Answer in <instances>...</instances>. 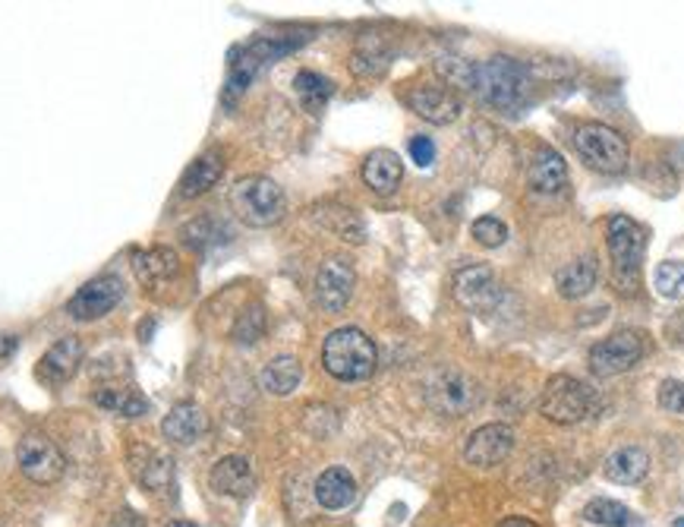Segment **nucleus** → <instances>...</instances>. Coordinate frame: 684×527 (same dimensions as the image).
I'll return each mask as SVG.
<instances>
[{
    "instance_id": "obj_1",
    "label": "nucleus",
    "mask_w": 684,
    "mask_h": 527,
    "mask_svg": "<svg viewBox=\"0 0 684 527\" xmlns=\"http://www.w3.org/2000/svg\"><path fill=\"white\" fill-rule=\"evenodd\" d=\"M322 363L334 379L359 382V379H369L376 373L379 351H376V344L366 331L347 326V329L328 335L326 344H322Z\"/></svg>"
},
{
    "instance_id": "obj_2",
    "label": "nucleus",
    "mask_w": 684,
    "mask_h": 527,
    "mask_svg": "<svg viewBox=\"0 0 684 527\" xmlns=\"http://www.w3.org/2000/svg\"><path fill=\"white\" fill-rule=\"evenodd\" d=\"M230 209L250 228H271V225H278L284 218L288 199H284V190L271 177L250 174V177H240L233 184Z\"/></svg>"
},
{
    "instance_id": "obj_3",
    "label": "nucleus",
    "mask_w": 684,
    "mask_h": 527,
    "mask_svg": "<svg viewBox=\"0 0 684 527\" xmlns=\"http://www.w3.org/2000/svg\"><path fill=\"white\" fill-rule=\"evenodd\" d=\"M473 89L480 92V99L498 108V111H521L527 104V89H530V70L518 64L515 58H492L483 66H477L473 76Z\"/></svg>"
},
{
    "instance_id": "obj_4",
    "label": "nucleus",
    "mask_w": 684,
    "mask_h": 527,
    "mask_svg": "<svg viewBox=\"0 0 684 527\" xmlns=\"http://www.w3.org/2000/svg\"><path fill=\"white\" fill-rule=\"evenodd\" d=\"M574 149L599 174H621L628 167V142L606 124H581L574 130Z\"/></svg>"
},
{
    "instance_id": "obj_5",
    "label": "nucleus",
    "mask_w": 684,
    "mask_h": 527,
    "mask_svg": "<svg viewBox=\"0 0 684 527\" xmlns=\"http://www.w3.org/2000/svg\"><path fill=\"white\" fill-rule=\"evenodd\" d=\"M303 41H306V38H256V41L237 48V51L230 54V76L225 99L228 101L237 99V96L256 79V73H259L262 66L268 64V61H275V58H281V54H288V51H293V48L303 45Z\"/></svg>"
},
{
    "instance_id": "obj_6",
    "label": "nucleus",
    "mask_w": 684,
    "mask_h": 527,
    "mask_svg": "<svg viewBox=\"0 0 684 527\" xmlns=\"http://www.w3.org/2000/svg\"><path fill=\"white\" fill-rule=\"evenodd\" d=\"M540 411L553 421V424H581L593 411H596V398L586 389L581 379L574 376H553L546 382V392L540 401Z\"/></svg>"
},
{
    "instance_id": "obj_7",
    "label": "nucleus",
    "mask_w": 684,
    "mask_h": 527,
    "mask_svg": "<svg viewBox=\"0 0 684 527\" xmlns=\"http://www.w3.org/2000/svg\"><path fill=\"white\" fill-rule=\"evenodd\" d=\"M644 351H647V338L641 331L621 329L616 335H609V338H603L599 344H593V351H590V369L599 379L619 376V373H628L634 363L641 361Z\"/></svg>"
},
{
    "instance_id": "obj_8",
    "label": "nucleus",
    "mask_w": 684,
    "mask_h": 527,
    "mask_svg": "<svg viewBox=\"0 0 684 527\" xmlns=\"http://www.w3.org/2000/svg\"><path fill=\"white\" fill-rule=\"evenodd\" d=\"M609 256L616 263V278L621 281L624 291H631V285L641 275V260H644V231L637 222H631L628 215H616L609 222Z\"/></svg>"
},
{
    "instance_id": "obj_9",
    "label": "nucleus",
    "mask_w": 684,
    "mask_h": 527,
    "mask_svg": "<svg viewBox=\"0 0 684 527\" xmlns=\"http://www.w3.org/2000/svg\"><path fill=\"white\" fill-rule=\"evenodd\" d=\"M16 464L33 484H54L66 470L64 452L45 432H26L16 446Z\"/></svg>"
},
{
    "instance_id": "obj_10",
    "label": "nucleus",
    "mask_w": 684,
    "mask_h": 527,
    "mask_svg": "<svg viewBox=\"0 0 684 527\" xmlns=\"http://www.w3.org/2000/svg\"><path fill=\"white\" fill-rule=\"evenodd\" d=\"M121 300H124V285H121V278L101 275V278L86 281L76 294L69 297L66 313H69L76 323H96L101 316H107Z\"/></svg>"
},
{
    "instance_id": "obj_11",
    "label": "nucleus",
    "mask_w": 684,
    "mask_h": 527,
    "mask_svg": "<svg viewBox=\"0 0 684 527\" xmlns=\"http://www.w3.org/2000/svg\"><path fill=\"white\" fill-rule=\"evenodd\" d=\"M455 297L457 303L470 313H492L502 297V288H498V278L492 268L467 265L455 275Z\"/></svg>"
},
{
    "instance_id": "obj_12",
    "label": "nucleus",
    "mask_w": 684,
    "mask_h": 527,
    "mask_svg": "<svg viewBox=\"0 0 684 527\" xmlns=\"http://www.w3.org/2000/svg\"><path fill=\"white\" fill-rule=\"evenodd\" d=\"M426 401L445 417H460L473 404V382L457 369H439L426 382Z\"/></svg>"
},
{
    "instance_id": "obj_13",
    "label": "nucleus",
    "mask_w": 684,
    "mask_h": 527,
    "mask_svg": "<svg viewBox=\"0 0 684 527\" xmlns=\"http://www.w3.org/2000/svg\"><path fill=\"white\" fill-rule=\"evenodd\" d=\"M515 449V432L505 424H486L477 432H470L467 446H464V459L473 467H495L502 464Z\"/></svg>"
},
{
    "instance_id": "obj_14",
    "label": "nucleus",
    "mask_w": 684,
    "mask_h": 527,
    "mask_svg": "<svg viewBox=\"0 0 684 527\" xmlns=\"http://www.w3.org/2000/svg\"><path fill=\"white\" fill-rule=\"evenodd\" d=\"M407 104L417 117H423L429 124H455L460 117V99L457 92H452L448 86H435V83H423L417 89H410L407 96Z\"/></svg>"
},
{
    "instance_id": "obj_15",
    "label": "nucleus",
    "mask_w": 684,
    "mask_h": 527,
    "mask_svg": "<svg viewBox=\"0 0 684 527\" xmlns=\"http://www.w3.org/2000/svg\"><path fill=\"white\" fill-rule=\"evenodd\" d=\"M354 285H357L354 265L347 260H326L319 275H316V300L326 306L328 313H338L354 297Z\"/></svg>"
},
{
    "instance_id": "obj_16",
    "label": "nucleus",
    "mask_w": 684,
    "mask_h": 527,
    "mask_svg": "<svg viewBox=\"0 0 684 527\" xmlns=\"http://www.w3.org/2000/svg\"><path fill=\"white\" fill-rule=\"evenodd\" d=\"M86 357V348L79 338H61L54 348H48V354L38 361V379L48 386H64L76 376L79 363Z\"/></svg>"
},
{
    "instance_id": "obj_17",
    "label": "nucleus",
    "mask_w": 684,
    "mask_h": 527,
    "mask_svg": "<svg viewBox=\"0 0 684 527\" xmlns=\"http://www.w3.org/2000/svg\"><path fill=\"white\" fill-rule=\"evenodd\" d=\"M208 480H212V487H215L218 493L233 495V499H246V495H253V490H256L253 464L246 462L243 455H228V459H221V462L212 467Z\"/></svg>"
},
{
    "instance_id": "obj_18",
    "label": "nucleus",
    "mask_w": 684,
    "mask_h": 527,
    "mask_svg": "<svg viewBox=\"0 0 684 527\" xmlns=\"http://www.w3.org/2000/svg\"><path fill=\"white\" fill-rule=\"evenodd\" d=\"M208 429L205 411L193 401H180L170 407V414L162 421V432L167 442L174 446H193L195 439Z\"/></svg>"
},
{
    "instance_id": "obj_19",
    "label": "nucleus",
    "mask_w": 684,
    "mask_h": 527,
    "mask_svg": "<svg viewBox=\"0 0 684 527\" xmlns=\"http://www.w3.org/2000/svg\"><path fill=\"white\" fill-rule=\"evenodd\" d=\"M132 474L149 493L164 495L170 493V487H174V464L167 462L164 455H159V452H152V449L132 452Z\"/></svg>"
},
{
    "instance_id": "obj_20",
    "label": "nucleus",
    "mask_w": 684,
    "mask_h": 527,
    "mask_svg": "<svg viewBox=\"0 0 684 527\" xmlns=\"http://www.w3.org/2000/svg\"><path fill=\"white\" fill-rule=\"evenodd\" d=\"M401 177H404V165H401V159L391 149H376L363 162V180H366V187L376 190V193H382V197H389V193L397 190Z\"/></svg>"
},
{
    "instance_id": "obj_21",
    "label": "nucleus",
    "mask_w": 684,
    "mask_h": 527,
    "mask_svg": "<svg viewBox=\"0 0 684 527\" xmlns=\"http://www.w3.org/2000/svg\"><path fill=\"white\" fill-rule=\"evenodd\" d=\"M177 253L174 250H167V247H152V250H139V253H132V272H136V278H139V285H145V288H152V285H162L167 278H174L177 275Z\"/></svg>"
},
{
    "instance_id": "obj_22",
    "label": "nucleus",
    "mask_w": 684,
    "mask_h": 527,
    "mask_svg": "<svg viewBox=\"0 0 684 527\" xmlns=\"http://www.w3.org/2000/svg\"><path fill=\"white\" fill-rule=\"evenodd\" d=\"M357 495V480L344 470V467H328L316 480V499L328 512L347 509Z\"/></svg>"
},
{
    "instance_id": "obj_23",
    "label": "nucleus",
    "mask_w": 684,
    "mask_h": 527,
    "mask_svg": "<svg viewBox=\"0 0 684 527\" xmlns=\"http://www.w3.org/2000/svg\"><path fill=\"white\" fill-rule=\"evenodd\" d=\"M647 470H650V455H647L644 449H637V446H628V449L612 452V455L606 459V464H603V474H606L612 484H624V487L641 484V480L647 477Z\"/></svg>"
},
{
    "instance_id": "obj_24",
    "label": "nucleus",
    "mask_w": 684,
    "mask_h": 527,
    "mask_svg": "<svg viewBox=\"0 0 684 527\" xmlns=\"http://www.w3.org/2000/svg\"><path fill=\"white\" fill-rule=\"evenodd\" d=\"M225 174V162L218 152H208V155H199L193 165L183 171L180 177V197L183 199H195L202 193H208Z\"/></svg>"
},
{
    "instance_id": "obj_25",
    "label": "nucleus",
    "mask_w": 684,
    "mask_h": 527,
    "mask_svg": "<svg viewBox=\"0 0 684 527\" xmlns=\"http://www.w3.org/2000/svg\"><path fill=\"white\" fill-rule=\"evenodd\" d=\"M596 275H599V265H596V256H578L571 265H565L558 275H555V288L558 294L568 297V300H578L593 291L596 285Z\"/></svg>"
},
{
    "instance_id": "obj_26",
    "label": "nucleus",
    "mask_w": 684,
    "mask_h": 527,
    "mask_svg": "<svg viewBox=\"0 0 684 527\" xmlns=\"http://www.w3.org/2000/svg\"><path fill=\"white\" fill-rule=\"evenodd\" d=\"M568 180V165L555 149H540L530 162V187L540 193H558Z\"/></svg>"
},
{
    "instance_id": "obj_27",
    "label": "nucleus",
    "mask_w": 684,
    "mask_h": 527,
    "mask_svg": "<svg viewBox=\"0 0 684 527\" xmlns=\"http://www.w3.org/2000/svg\"><path fill=\"white\" fill-rule=\"evenodd\" d=\"M316 222L328 228V231H334L341 240H351V243H363L366 240V228H363V222H359V215L354 209H347V205H319L316 212Z\"/></svg>"
},
{
    "instance_id": "obj_28",
    "label": "nucleus",
    "mask_w": 684,
    "mask_h": 527,
    "mask_svg": "<svg viewBox=\"0 0 684 527\" xmlns=\"http://www.w3.org/2000/svg\"><path fill=\"white\" fill-rule=\"evenodd\" d=\"M300 379H303V366L291 354L268 361L262 369V389L271 392V396H291L293 389L300 386Z\"/></svg>"
},
{
    "instance_id": "obj_29",
    "label": "nucleus",
    "mask_w": 684,
    "mask_h": 527,
    "mask_svg": "<svg viewBox=\"0 0 684 527\" xmlns=\"http://www.w3.org/2000/svg\"><path fill=\"white\" fill-rule=\"evenodd\" d=\"M293 89H296V96L303 101V108L313 111V114H319L328 104V99L334 96L331 79H326L322 73H313V70H300L296 79H293Z\"/></svg>"
},
{
    "instance_id": "obj_30",
    "label": "nucleus",
    "mask_w": 684,
    "mask_h": 527,
    "mask_svg": "<svg viewBox=\"0 0 684 527\" xmlns=\"http://www.w3.org/2000/svg\"><path fill=\"white\" fill-rule=\"evenodd\" d=\"M92 401L117 417H142L149 411V401L132 389H101L92 396Z\"/></svg>"
},
{
    "instance_id": "obj_31",
    "label": "nucleus",
    "mask_w": 684,
    "mask_h": 527,
    "mask_svg": "<svg viewBox=\"0 0 684 527\" xmlns=\"http://www.w3.org/2000/svg\"><path fill=\"white\" fill-rule=\"evenodd\" d=\"M584 518L590 525L603 527H637V515L628 505L612 502V499H593L584 509Z\"/></svg>"
},
{
    "instance_id": "obj_32",
    "label": "nucleus",
    "mask_w": 684,
    "mask_h": 527,
    "mask_svg": "<svg viewBox=\"0 0 684 527\" xmlns=\"http://www.w3.org/2000/svg\"><path fill=\"white\" fill-rule=\"evenodd\" d=\"M653 288L656 294L666 297V300H682L684 297V263H659L656 265V275H653Z\"/></svg>"
},
{
    "instance_id": "obj_33",
    "label": "nucleus",
    "mask_w": 684,
    "mask_h": 527,
    "mask_svg": "<svg viewBox=\"0 0 684 527\" xmlns=\"http://www.w3.org/2000/svg\"><path fill=\"white\" fill-rule=\"evenodd\" d=\"M262 335H265V310H262L259 303H253V306H246L240 313V319L233 326V338L240 344H256Z\"/></svg>"
},
{
    "instance_id": "obj_34",
    "label": "nucleus",
    "mask_w": 684,
    "mask_h": 527,
    "mask_svg": "<svg viewBox=\"0 0 684 527\" xmlns=\"http://www.w3.org/2000/svg\"><path fill=\"white\" fill-rule=\"evenodd\" d=\"M470 234H473V240L477 243H483V247H502L505 243V237H508V228L498 222V218H477L473 225H470Z\"/></svg>"
},
{
    "instance_id": "obj_35",
    "label": "nucleus",
    "mask_w": 684,
    "mask_h": 527,
    "mask_svg": "<svg viewBox=\"0 0 684 527\" xmlns=\"http://www.w3.org/2000/svg\"><path fill=\"white\" fill-rule=\"evenodd\" d=\"M659 407L669 414H684V382L682 379H666L659 386Z\"/></svg>"
},
{
    "instance_id": "obj_36",
    "label": "nucleus",
    "mask_w": 684,
    "mask_h": 527,
    "mask_svg": "<svg viewBox=\"0 0 684 527\" xmlns=\"http://www.w3.org/2000/svg\"><path fill=\"white\" fill-rule=\"evenodd\" d=\"M410 159L420 167H429L435 162V142L429 136H414L410 139Z\"/></svg>"
},
{
    "instance_id": "obj_37",
    "label": "nucleus",
    "mask_w": 684,
    "mask_h": 527,
    "mask_svg": "<svg viewBox=\"0 0 684 527\" xmlns=\"http://www.w3.org/2000/svg\"><path fill=\"white\" fill-rule=\"evenodd\" d=\"M107 527H142V518H139V515H132V512H121V515H117V518H114Z\"/></svg>"
},
{
    "instance_id": "obj_38",
    "label": "nucleus",
    "mask_w": 684,
    "mask_h": 527,
    "mask_svg": "<svg viewBox=\"0 0 684 527\" xmlns=\"http://www.w3.org/2000/svg\"><path fill=\"white\" fill-rule=\"evenodd\" d=\"M498 527H536L533 522H527V518H508V522H502Z\"/></svg>"
},
{
    "instance_id": "obj_39",
    "label": "nucleus",
    "mask_w": 684,
    "mask_h": 527,
    "mask_svg": "<svg viewBox=\"0 0 684 527\" xmlns=\"http://www.w3.org/2000/svg\"><path fill=\"white\" fill-rule=\"evenodd\" d=\"M167 527H195V525H190V522H170Z\"/></svg>"
},
{
    "instance_id": "obj_40",
    "label": "nucleus",
    "mask_w": 684,
    "mask_h": 527,
    "mask_svg": "<svg viewBox=\"0 0 684 527\" xmlns=\"http://www.w3.org/2000/svg\"><path fill=\"white\" fill-rule=\"evenodd\" d=\"M675 527H684V518H679V522H675Z\"/></svg>"
}]
</instances>
